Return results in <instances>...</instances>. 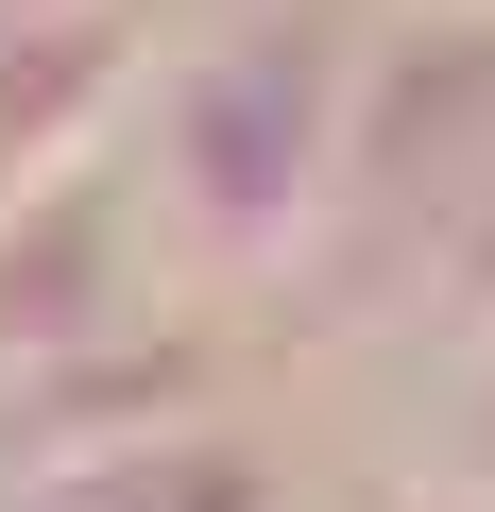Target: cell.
<instances>
[{
	"mask_svg": "<svg viewBox=\"0 0 495 512\" xmlns=\"http://www.w3.org/2000/svg\"><path fill=\"white\" fill-rule=\"evenodd\" d=\"M359 35L342 18H257L239 52H205L154 103V205L222 274H291L342 205V137H359Z\"/></svg>",
	"mask_w": 495,
	"mask_h": 512,
	"instance_id": "1",
	"label": "cell"
},
{
	"mask_svg": "<svg viewBox=\"0 0 495 512\" xmlns=\"http://www.w3.org/2000/svg\"><path fill=\"white\" fill-rule=\"evenodd\" d=\"M0 512H86V495L69 478H0Z\"/></svg>",
	"mask_w": 495,
	"mask_h": 512,
	"instance_id": "2",
	"label": "cell"
},
{
	"mask_svg": "<svg viewBox=\"0 0 495 512\" xmlns=\"http://www.w3.org/2000/svg\"><path fill=\"white\" fill-rule=\"evenodd\" d=\"M0 18H86V0H0Z\"/></svg>",
	"mask_w": 495,
	"mask_h": 512,
	"instance_id": "3",
	"label": "cell"
}]
</instances>
